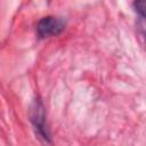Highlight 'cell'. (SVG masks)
<instances>
[{"mask_svg":"<svg viewBox=\"0 0 146 146\" xmlns=\"http://www.w3.org/2000/svg\"><path fill=\"white\" fill-rule=\"evenodd\" d=\"M30 117L31 122L34 125V129L36 133L44 140L50 143V133L46 124V113H44V107L41 103L40 99H35L31 106V112H30Z\"/></svg>","mask_w":146,"mask_h":146,"instance_id":"1","label":"cell"},{"mask_svg":"<svg viewBox=\"0 0 146 146\" xmlns=\"http://www.w3.org/2000/svg\"><path fill=\"white\" fill-rule=\"evenodd\" d=\"M66 22L62 17L46 16L36 23V34L40 39L50 38L59 34L65 29Z\"/></svg>","mask_w":146,"mask_h":146,"instance_id":"2","label":"cell"},{"mask_svg":"<svg viewBox=\"0 0 146 146\" xmlns=\"http://www.w3.org/2000/svg\"><path fill=\"white\" fill-rule=\"evenodd\" d=\"M135 10L140 15L141 18H145V8H146V1H135L133 2Z\"/></svg>","mask_w":146,"mask_h":146,"instance_id":"3","label":"cell"}]
</instances>
